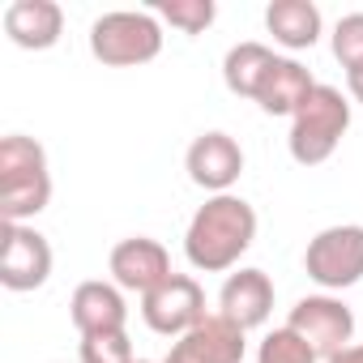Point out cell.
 I'll return each instance as SVG.
<instances>
[{"mask_svg": "<svg viewBox=\"0 0 363 363\" xmlns=\"http://www.w3.org/2000/svg\"><path fill=\"white\" fill-rule=\"evenodd\" d=\"M107 269H111V282L120 291H137V295H150L158 282H167L175 269H171V257L158 240L150 235H128L111 248L107 257Z\"/></svg>", "mask_w": 363, "mask_h": 363, "instance_id": "10", "label": "cell"}, {"mask_svg": "<svg viewBox=\"0 0 363 363\" xmlns=\"http://www.w3.org/2000/svg\"><path fill=\"white\" fill-rule=\"evenodd\" d=\"M69 316L77 325L82 337L90 333H116L128 325V303H124V291L116 282H103V278H90L73 291L69 299Z\"/></svg>", "mask_w": 363, "mask_h": 363, "instance_id": "13", "label": "cell"}, {"mask_svg": "<svg viewBox=\"0 0 363 363\" xmlns=\"http://www.w3.org/2000/svg\"><path fill=\"white\" fill-rule=\"evenodd\" d=\"M82 363H137V359H133L128 333L116 329V333H90V337H82Z\"/></svg>", "mask_w": 363, "mask_h": 363, "instance_id": "20", "label": "cell"}, {"mask_svg": "<svg viewBox=\"0 0 363 363\" xmlns=\"http://www.w3.org/2000/svg\"><path fill=\"white\" fill-rule=\"evenodd\" d=\"M90 52H94V60H103L111 69L150 65L162 52V22H158V13H145V9L103 13L90 26Z\"/></svg>", "mask_w": 363, "mask_h": 363, "instance_id": "4", "label": "cell"}, {"mask_svg": "<svg viewBox=\"0 0 363 363\" xmlns=\"http://www.w3.org/2000/svg\"><path fill=\"white\" fill-rule=\"evenodd\" d=\"M5 35L22 52H48L65 35V9L56 0H13L5 9Z\"/></svg>", "mask_w": 363, "mask_h": 363, "instance_id": "14", "label": "cell"}, {"mask_svg": "<svg viewBox=\"0 0 363 363\" xmlns=\"http://www.w3.org/2000/svg\"><path fill=\"white\" fill-rule=\"evenodd\" d=\"M316 86H320V82H316L299 60L278 56V60H274V69H269V73H265V82H261L257 103H261V111H265V116H295V111L303 107V99H308Z\"/></svg>", "mask_w": 363, "mask_h": 363, "instance_id": "15", "label": "cell"}, {"mask_svg": "<svg viewBox=\"0 0 363 363\" xmlns=\"http://www.w3.org/2000/svg\"><path fill=\"white\" fill-rule=\"evenodd\" d=\"M257 363H320V354L295 333V329H274L265 342H261V350H257Z\"/></svg>", "mask_w": 363, "mask_h": 363, "instance_id": "19", "label": "cell"}, {"mask_svg": "<svg viewBox=\"0 0 363 363\" xmlns=\"http://www.w3.org/2000/svg\"><path fill=\"white\" fill-rule=\"evenodd\" d=\"M325 363H363V342H359V346H346V350H337V354H329Z\"/></svg>", "mask_w": 363, "mask_h": 363, "instance_id": "23", "label": "cell"}, {"mask_svg": "<svg viewBox=\"0 0 363 363\" xmlns=\"http://www.w3.org/2000/svg\"><path fill=\"white\" fill-rule=\"evenodd\" d=\"M333 56H337L342 69L363 65V13H346L333 26Z\"/></svg>", "mask_w": 363, "mask_h": 363, "instance_id": "21", "label": "cell"}, {"mask_svg": "<svg viewBox=\"0 0 363 363\" xmlns=\"http://www.w3.org/2000/svg\"><path fill=\"white\" fill-rule=\"evenodd\" d=\"M346 90H350V99H354V103H363V65L346 69Z\"/></svg>", "mask_w": 363, "mask_h": 363, "instance_id": "22", "label": "cell"}, {"mask_svg": "<svg viewBox=\"0 0 363 363\" xmlns=\"http://www.w3.org/2000/svg\"><path fill=\"white\" fill-rule=\"evenodd\" d=\"M257 240V210L235 197V193H223V197H210L189 231H184V257L193 269L201 274H223V269H235L240 257L252 248Z\"/></svg>", "mask_w": 363, "mask_h": 363, "instance_id": "1", "label": "cell"}, {"mask_svg": "<svg viewBox=\"0 0 363 363\" xmlns=\"http://www.w3.org/2000/svg\"><path fill=\"white\" fill-rule=\"evenodd\" d=\"M184 171L197 189H206L210 197H223L235 189V179L244 175V150L231 133H201L189 154H184Z\"/></svg>", "mask_w": 363, "mask_h": 363, "instance_id": "9", "label": "cell"}, {"mask_svg": "<svg viewBox=\"0 0 363 363\" xmlns=\"http://www.w3.org/2000/svg\"><path fill=\"white\" fill-rule=\"evenodd\" d=\"M350 128V99L337 90V86H316L303 107L291 116V158L299 167H320L333 158V150L342 145Z\"/></svg>", "mask_w": 363, "mask_h": 363, "instance_id": "3", "label": "cell"}, {"mask_svg": "<svg viewBox=\"0 0 363 363\" xmlns=\"http://www.w3.org/2000/svg\"><path fill=\"white\" fill-rule=\"evenodd\" d=\"M218 312L231 325H240L244 333L261 329L269 320V312H274V282H269V274L265 269H235L223 282V291H218Z\"/></svg>", "mask_w": 363, "mask_h": 363, "instance_id": "12", "label": "cell"}, {"mask_svg": "<svg viewBox=\"0 0 363 363\" xmlns=\"http://www.w3.org/2000/svg\"><path fill=\"white\" fill-rule=\"evenodd\" d=\"M48 201H52L48 150L35 137L9 133L0 141V218L26 223V218L43 214Z\"/></svg>", "mask_w": 363, "mask_h": 363, "instance_id": "2", "label": "cell"}, {"mask_svg": "<svg viewBox=\"0 0 363 363\" xmlns=\"http://www.w3.org/2000/svg\"><path fill=\"white\" fill-rule=\"evenodd\" d=\"M206 316V291L193 274H171L150 295H141V320L162 337H184Z\"/></svg>", "mask_w": 363, "mask_h": 363, "instance_id": "6", "label": "cell"}, {"mask_svg": "<svg viewBox=\"0 0 363 363\" xmlns=\"http://www.w3.org/2000/svg\"><path fill=\"white\" fill-rule=\"evenodd\" d=\"M52 278V244L26 223H5L0 244V286L5 291H39Z\"/></svg>", "mask_w": 363, "mask_h": 363, "instance_id": "8", "label": "cell"}, {"mask_svg": "<svg viewBox=\"0 0 363 363\" xmlns=\"http://www.w3.org/2000/svg\"><path fill=\"white\" fill-rule=\"evenodd\" d=\"M244 350H248L244 329L231 325L223 312H210L184 337H175L167 359H175V363H244Z\"/></svg>", "mask_w": 363, "mask_h": 363, "instance_id": "11", "label": "cell"}, {"mask_svg": "<svg viewBox=\"0 0 363 363\" xmlns=\"http://www.w3.org/2000/svg\"><path fill=\"white\" fill-rule=\"evenodd\" d=\"M286 329H295L320 354V363H325L329 354H337V350L350 346V337H354V312L337 295H303L291 308Z\"/></svg>", "mask_w": 363, "mask_h": 363, "instance_id": "7", "label": "cell"}, {"mask_svg": "<svg viewBox=\"0 0 363 363\" xmlns=\"http://www.w3.org/2000/svg\"><path fill=\"white\" fill-rule=\"evenodd\" d=\"M303 269L325 291H346V286L363 282V227L359 223H337V227L316 231L308 240Z\"/></svg>", "mask_w": 363, "mask_h": 363, "instance_id": "5", "label": "cell"}, {"mask_svg": "<svg viewBox=\"0 0 363 363\" xmlns=\"http://www.w3.org/2000/svg\"><path fill=\"white\" fill-rule=\"evenodd\" d=\"M154 13L162 22H171L175 30H184V35H206L218 18V5L214 0H158Z\"/></svg>", "mask_w": 363, "mask_h": 363, "instance_id": "18", "label": "cell"}, {"mask_svg": "<svg viewBox=\"0 0 363 363\" xmlns=\"http://www.w3.org/2000/svg\"><path fill=\"white\" fill-rule=\"evenodd\" d=\"M274 52L265 48V43H235L231 52H227V60H223V82H227V90L231 94H240V99H257L261 94V82H265V73L274 69Z\"/></svg>", "mask_w": 363, "mask_h": 363, "instance_id": "17", "label": "cell"}, {"mask_svg": "<svg viewBox=\"0 0 363 363\" xmlns=\"http://www.w3.org/2000/svg\"><path fill=\"white\" fill-rule=\"evenodd\" d=\"M320 9L312 0H274L265 9V30L274 35V43L291 48V52H308L320 39Z\"/></svg>", "mask_w": 363, "mask_h": 363, "instance_id": "16", "label": "cell"}, {"mask_svg": "<svg viewBox=\"0 0 363 363\" xmlns=\"http://www.w3.org/2000/svg\"><path fill=\"white\" fill-rule=\"evenodd\" d=\"M137 363H150V359H137ZM158 363H175V359H158Z\"/></svg>", "mask_w": 363, "mask_h": 363, "instance_id": "24", "label": "cell"}]
</instances>
